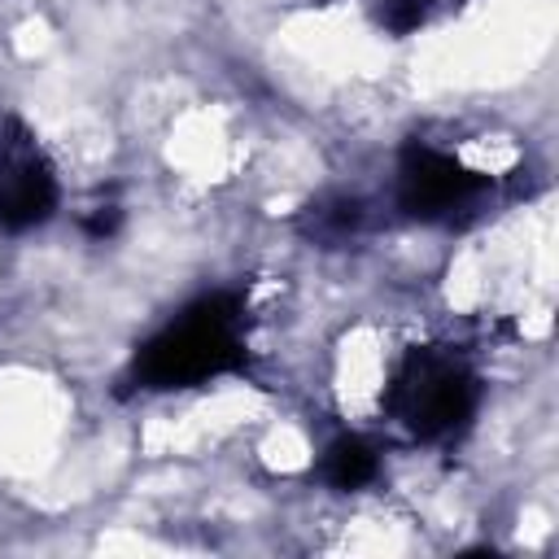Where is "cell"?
I'll return each mask as SVG.
<instances>
[{
	"label": "cell",
	"instance_id": "5",
	"mask_svg": "<svg viewBox=\"0 0 559 559\" xmlns=\"http://www.w3.org/2000/svg\"><path fill=\"white\" fill-rule=\"evenodd\" d=\"M380 476V445L362 432H341L319 454V480L336 493H358Z\"/></svg>",
	"mask_w": 559,
	"mask_h": 559
},
{
	"label": "cell",
	"instance_id": "1",
	"mask_svg": "<svg viewBox=\"0 0 559 559\" xmlns=\"http://www.w3.org/2000/svg\"><path fill=\"white\" fill-rule=\"evenodd\" d=\"M249 362V310L240 293H205L175 310L157 332H148L127 367L140 393H183L245 371Z\"/></svg>",
	"mask_w": 559,
	"mask_h": 559
},
{
	"label": "cell",
	"instance_id": "2",
	"mask_svg": "<svg viewBox=\"0 0 559 559\" xmlns=\"http://www.w3.org/2000/svg\"><path fill=\"white\" fill-rule=\"evenodd\" d=\"M480 411V376L450 345H415L384 384V415L419 445L454 441Z\"/></svg>",
	"mask_w": 559,
	"mask_h": 559
},
{
	"label": "cell",
	"instance_id": "4",
	"mask_svg": "<svg viewBox=\"0 0 559 559\" xmlns=\"http://www.w3.org/2000/svg\"><path fill=\"white\" fill-rule=\"evenodd\" d=\"M61 205V179L22 118H0V231H35Z\"/></svg>",
	"mask_w": 559,
	"mask_h": 559
},
{
	"label": "cell",
	"instance_id": "3",
	"mask_svg": "<svg viewBox=\"0 0 559 559\" xmlns=\"http://www.w3.org/2000/svg\"><path fill=\"white\" fill-rule=\"evenodd\" d=\"M489 192V175L467 166L454 148L411 140L393 166V205L415 223H454L472 214Z\"/></svg>",
	"mask_w": 559,
	"mask_h": 559
},
{
	"label": "cell",
	"instance_id": "6",
	"mask_svg": "<svg viewBox=\"0 0 559 559\" xmlns=\"http://www.w3.org/2000/svg\"><path fill=\"white\" fill-rule=\"evenodd\" d=\"M441 9H445V0H376V17L393 35H411V31L428 26Z\"/></svg>",
	"mask_w": 559,
	"mask_h": 559
}]
</instances>
